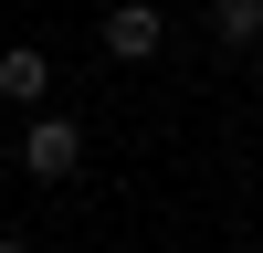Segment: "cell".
<instances>
[{
	"instance_id": "obj_1",
	"label": "cell",
	"mask_w": 263,
	"mask_h": 253,
	"mask_svg": "<svg viewBox=\"0 0 263 253\" xmlns=\"http://www.w3.org/2000/svg\"><path fill=\"white\" fill-rule=\"evenodd\" d=\"M21 169H32V179H74V169H84V127L42 105V116H32V137H21Z\"/></svg>"
},
{
	"instance_id": "obj_2",
	"label": "cell",
	"mask_w": 263,
	"mask_h": 253,
	"mask_svg": "<svg viewBox=\"0 0 263 253\" xmlns=\"http://www.w3.org/2000/svg\"><path fill=\"white\" fill-rule=\"evenodd\" d=\"M158 42H168V21L147 11V0H116V11H105V53H116V63H147Z\"/></svg>"
},
{
	"instance_id": "obj_3",
	"label": "cell",
	"mask_w": 263,
	"mask_h": 253,
	"mask_svg": "<svg viewBox=\"0 0 263 253\" xmlns=\"http://www.w3.org/2000/svg\"><path fill=\"white\" fill-rule=\"evenodd\" d=\"M0 95H21V105H42V95H53V63H42L32 42H11V53H0Z\"/></svg>"
},
{
	"instance_id": "obj_4",
	"label": "cell",
	"mask_w": 263,
	"mask_h": 253,
	"mask_svg": "<svg viewBox=\"0 0 263 253\" xmlns=\"http://www.w3.org/2000/svg\"><path fill=\"white\" fill-rule=\"evenodd\" d=\"M211 42L221 53H253L263 42V0H211Z\"/></svg>"
},
{
	"instance_id": "obj_5",
	"label": "cell",
	"mask_w": 263,
	"mask_h": 253,
	"mask_svg": "<svg viewBox=\"0 0 263 253\" xmlns=\"http://www.w3.org/2000/svg\"><path fill=\"white\" fill-rule=\"evenodd\" d=\"M0 253H32V243H21V232H0Z\"/></svg>"
},
{
	"instance_id": "obj_6",
	"label": "cell",
	"mask_w": 263,
	"mask_h": 253,
	"mask_svg": "<svg viewBox=\"0 0 263 253\" xmlns=\"http://www.w3.org/2000/svg\"><path fill=\"white\" fill-rule=\"evenodd\" d=\"M0 169H11V148H0Z\"/></svg>"
}]
</instances>
